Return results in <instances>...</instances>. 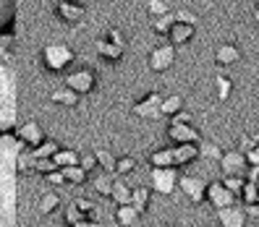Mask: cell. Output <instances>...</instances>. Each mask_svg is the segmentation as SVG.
<instances>
[{
    "label": "cell",
    "instance_id": "obj_1",
    "mask_svg": "<svg viewBox=\"0 0 259 227\" xmlns=\"http://www.w3.org/2000/svg\"><path fill=\"white\" fill-rule=\"evenodd\" d=\"M19 139L0 133V227H16V170Z\"/></svg>",
    "mask_w": 259,
    "mask_h": 227
},
{
    "label": "cell",
    "instance_id": "obj_2",
    "mask_svg": "<svg viewBox=\"0 0 259 227\" xmlns=\"http://www.w3.org/2000/svg\"><path fill=\"white\" fill-rule=\"evenodd\" d=\"M8 44L11 37H0V133L16 126V71Z\"/></svg>",
    "mask_w": 259,
    "mask_h": 227
},
{
    "label": "cell",
    "instance_id": "obj_3",
    "mask_svg": "<svg viewBox=\"0 0 259 227\" xmlns=\"http://www.w3.org/2000/svg\"><path fill=\"white\" fill-rule=\"evenodd\" d=\"M246 167H249V162L241 151H223L220 170H223L225 178H243L246 175Z\"/></svg>",
    "mask_w": 259,
    "mask_h": 227
},
{
    "label": "cell",
    "instance_id": "obj_4",
    "mask_svg": "<svg viewBox=\"0 0 259 227\" xmlns=\"http://www.w3.org/2000/svg\"><path fill=\"white\" fill-rule=\"evenodd\" d=\"M176 183H178V173L173 167H155L152 170V188L157 193H165V196L173 193Z\"/></svg>",
    "mask_w": 259,
    "mask_h": 227
},
{
    "label": "cell",
    "instance_id": "obj_5",
    "mask_svg": "<svg viewBox=\"0 0 259 227\" xmlns=\"http://www.w3.org/2000/svg\"><path fill=\"white\" fill-rule=\"evenodd\" d=\"M207 201L215 206L218 211L220 209H228V206H233V201H236V196L228 191L223 183H209L207 186Z\"/></svg>",
    "mask_w": 259,
    "mask_h": 227
},
{
    "label": "cell",
    "instance_id": "obj_6",
    "mask_svg": "<svg viewBox=\"0 0 259 227\" xmlns=\"http://www.w3.org/2000/svg\"><path fill=\"white\" fill-rule=\"evenodd\" d=\"M178 186L184 188V193L189 196V199L194 201V204H199V201H204L207 199V186L202 183L199 178H194V175H184L178 180Z\"/></svg>",
    "mask_w": 259,
    "mask_h": 227
},
{
    "label": "cell",
    "instance_id": "obj_7",
    "mask_svg": "<svg viewBox=\"0 0 259 227\" xmlns=\"http://www.w3.org/2000/svg\"><path fill=\"white\" fill-rule=\"evenodd\" d=\"M173 58H176L173 47H170V44H162V47L152 50V55H149V68H152V71H167V68L173 66Z\"/></svg>",
    "mask_w": 259,
    "mask_h": 227
},
{
    "label": "cell",
    "instance_id": "obj_8",
    "mask_svg": "<svg viewBox=\"0 0 259 227\" xmlns=\"http://www.w3.org/2000/svg\"><path fill=\"white\" fill-rule=\"evenodd\" d=\"M218 219H220V227H246V214H243L241 206H228V209H220L218 211Z\"/></svg>",
    "mask_w": 259,
    "mask_h": 227
},
{
    "label": "cell",
    "instance_id": "obj_9",
    "mask_svg": "<svg viewBox=\"0 0 259 227\" xmlns=\"http://www.w3.org/2000/svg\"><path fill=\"white\" fill-rule=\"evenodd\" d=\"M167 136L176 141V144H196L199 141V133H196L189 123H176L167 128Z\"/></svg>",
    "mask_w": 259,
    "mask_h": 227
},
{
    "label": "cell",
    "instance_id": "obj_10",
    "mask_svg": "<svg viewBox=\"0 0 259 227\" xmlns=\"http://www.w3.org/2000/svg\"><path fill=\"white\" fill-rule=\"evenodd\" d=\"M136 115H142V118H157L162 112V99L157 94H147L142 102H136V107H134Z\"/></svg>",
    "mask_w": 259,
    "mask_h": 227
},
{
    "label": "cell",
    "instance_id": "obj_11",
    "mask_svg": "<svg viewBox=\"0 0 259 227\" xmlns=\"http://www.w3.org/2000/svg\"><path fill=\"white\" fill-rule=\"evenodd\" d=\"M199 157V146L196 144H176L173 149V164H189Z\"/></svg>",
    "mask_w": 259,
    "mask_h": 227
},
{
    "label": "cell",
    "instance_id": "obj_12",
    "mask_svg": "<svg viewBox=\"0 0 259 227\" xmlns=\"http://www.w3.org/2000/svg\"><path fill=\"white\" fill-rule=\"evenodd\" d=\"M215 60H218V66H233V63L241 60V50L236 47V44H220Z\"/></svg>",
    "mask_w": 259,
    "mask_h": 227
},
{
    "label": "cell",
    "instance_id": "obj_13",
    "mask_svg": "<svg viewBox=\"0 0 259 227\" xmlns=\"http://www.w3.org/2000/svg\"><path fill=\"white\" fill-rule=\"evenodd\" d=\"M191 37H194V24H181V21L173 24V29H170V42L173 44H184Z\"/></svg>",
    "mask_w": 259,
    "mask_h": 227
},
{
    "label": "cell",
    "instance_id": "obj_14",
    "mask_svg": "<svg viewBox=\"0 0 259 227\" xmlns=\"http://www.w3.org/2000/svg\"><path fill=\"white\" fill-rule=\"evenodd\" d=\"M149 159H152V167H176L173 164V149H157Z\"/></svg>",
    "mask_w": 259,
    "mask_h": 227
},
{
    "label": "cell",
    "instance_id": "obj_15",
    "mask_svg": "<svg viewBox=\"0 0 259 227\" xmlns=\"http://www.w3.org/2000/svg\"><path fill=\"white\" fill-rule=\"evenodd\" d=\"M131 206L139 211V214H142V211H147V206H149V191L147 188H136L131 193Z\"/></svg>",
    "mask_w": 259,
    "mask_h": 227
},
{
    "label": "cell",
    "instance_id": "obj_16",
    "mask_svg": "<svg viewBox=\"0 0 259 227\" xmlns=\"http://www.w3.org/2000/svg\"><path fill=\"white\" fill-rule=\"evenodd\" d=\"M13 13H16V0H0V29L13 19Z\"/></svg>",
    "mask_w": 259,
    "mask_h": 227
},
{
    "label": "cell",
    "instance_id": "obj_17",
    "mask_svg": "<svg viewBox=\"0 0 259 227\" xmlns=\"http://www.w3.org/2000/svg\"><path fill=\"white\" fill-rule=\"evenodd\" d=\"M131 193H134V191H128L123 183H113V193H110V196H113L120 206H126V204H131Z\"/></svg>",
    "mask_w": 259,
    "mask_h": 227
},
{
    "label": "cell",
    "instance_id": "obj_18",
    "mask_svg": "<svg viewBox=\"0 0 259 227\" xmlns=\"http://www.w3.org/2000/svg\"><path fill=\"white\" fill-rule=\"evenodd\" d=\"M71 84L79 89V92H89V89L95 86V76L92 73H79V76H73Z\"/></svg>",
    "mask_w": 259,
    "mask_h": 227
},
{
    "label": "cell",
    "instance_id": "obj_19",
    "mask_svg": "<svg viewBox=\"0 0 259 227\" xmlns=\"http://www.w3.org/2000/svg\"><path fill=\"white\" fill-rule=\"evenodd\" d=\"M48 58L53 60L55 68H60L63 63H68V60H71V52L66 47H53V50H48Z\"/></svg>",
    "mask_w": 259,
    "mask_h": 227
},
{
    "label": "cell",
    "instance_id": "obj_20",
    "mask_svg": "<svg viewBox=\"0 0 259 227\" xmlns=\"http://www.w3.org/2000/svg\"><path fill=\"white\" fill-rule=\"evenodd\" d=\"M136 217H139V211H136L131 204H126V206L118 209V222H120V224H134Z\"/></svg>",
    "mask_w": 259,
    "mask_h": 227
},
{
    "label": "cell",
    "instance_id": "obj_21",
    "mask_svg": "<svg viewBox=\"0 0 259 227\" xmlns=\"http://www.w3.org/2000/svg\"><path fill=\"white\" fill-rule=\"evenodd\" d=\"M199 154H202V157H209V159H220V157H223V151H220L218 144L204 141V144H199Z\"/></svg>",
    "mask_w": 259,
    "mask_h": 227
},
{
    "label": "cell",
    "instance_id": "obj_22",
    "mask_svg": "<svg viewBox=\"0 0 259 227\" xmlns=\"http://www.w3.org/2000/svg\"><path fill=\"white\" fill-rule=\"evenodd\" d=\"M241 196H243V204H256V199H259V188H256V183H243V191H241Z\"/></svg>",
    "mask_w": 259,
    "mask_h": 227
},
{
    "label": "cell",
    "instance_id": "obj_23",
    "mask_svg": "<svg viewBox=\"0 0 259 227\" xmlns=\"http://www.w3.org/2000/svg\"><path fill=\"white\" fill-rule=\"evenodd\" d=\"M173 24H176V16H160L157 21H155V32H160V34H170V29H173Z\"/></svg>",
    "mask_w": 259,
    "mask_h": 227
},
{
    "label": "cell",
    "instance_id": "obj_24",
    "mask_svg": "<svg viewBox=\"0 0 259 227\" xmlns=\"http://www.w3.org/2000/svg\"><path fill=\"white\" fill-rule=\"evenodd\" d=\"M181 104H184V99H181V97H167V99L162 102V112L178 115V112H181Z\"/></svg>",
    "mask_w": 259,
    "mask_h": 227
},
{
    "label": "cell",
    "instance_id": "obj_25",
    "mask_svg": "<svg viewBox=\"0 0 259 227\" xmlns=\"http://www.w3.org/2000/svg\"><path fill=\"white\" fill-rule=\"evenodd\" d=\"M231 89H233L231 79H228V76H218V97L228 99V97H231Z\"/></svg>",
    "mask_w": 259,
    "mask_h": 227
},
{
    "label": "cell",
    "instance_id": "obj_26",
    "mask_svg": "<svg viewBox=\"0 0 259 227\" xmlns=\"http://www.w3.org/2000/svg\"><path fill=\"white\" fill-rule=\"evenodd\" d=\"M243 183H246L243 178H225V180H223V186H225L228 191H231L233 196H238V193L243 191Z\"/></svg>",
    "mask_w": 259,
    "mask_h": 227
},
{
    "label": "cell",
    "instance_id": "obj_27",
    "mask_svg": "<svg viewBox=\"0 0 259 227\" xmlns=\"http://www.w3.org/2000/svg\"><path fill=\"white\" fill-rule=\"evenodd\" d=\"M134 167H136V162H134L131 157H120V159L115 162V170H118V173H131Z\"/></svg>",
    "mask_w": 259,
    "mask_h": 227
},
{
    "label": "cell",
    "instance_id": "obj_28",
    "mask_svg": "<svg viewBox=\"0 0 259 227\" xmlns=\"http://www.w3.org/2000/svg\"><path fill=\"white\" fill-rule=\"evenodd\" d=\"M149 13L152 16H165V3L162 0H149Z\"/></svg>",
    "mask_w": 259,
    "mask_h": 227
},
{
    "label": "cell",
    "instance_id": "obj_29",
    "mask_svg": "<svg viewBox=\"0 0 259 227\" xmlns=\"http://www.w3.org/2000/svg\"><path fill=\"white\" fill-rule=\"evenodd\" d=\"M243 157H246V162H249V164H259V144H256L254 149H249Z\"/></svg>",
    "mask_w": 259,
    "mask_h": 227
},
{
    "label": "cell",
    "instance_id": "obj_30",
    "mask_svg": "<svg viewBox=\"0 0 259 227\" xmlns=\"http://www.w3.org/2000/svg\"><path fill=\"white\" fill-rule=\"evenodd\" d=\"M246 180H249V183H256V180H259V164H249V167H246Z\"/></svg>",
    "mask_w": 259,
    "mask_h": 227
},
{
    "label": "cell",
    "instance_id": "obj_31",
    "mask_svg": "<svg viewBox=\"0 0 259 227\" xmlns=\"http://www.w3.org/2000/svg\"><path fill=\"white\" fill-rule=\"evenodd\" d=\"M243 214L259 219V204H246V206H243Z\"/></svg>",
    "mask_w": 259,
    "mask_h": 227
},
{
    "label": "cell",
    "instance_id": "obj_32",
    "mask_svg": "<svg viewBox=\"0 0 259 227\" xmlns=\"http://www.w3.org/2000/svg\"><path fill=\"white\" fill-rule=\"evenodd\" d=\"M254 21H256V26H259V8H256V13H254Z\"/></svg>",
    "mask_w": 259,
    "mask_h": 227
},
{
    "label": "cell",
    "instance_id": "obj_33",
    "mask_svg": "<svg viewBox=\"0 0 259 227\" xmlns=\"http://www.w3.org/2000/svg\"><path fill=\"white\" fill-rule=\"evenodd\" d=\"M254 139H256V144H259V128H256V136H254Z\"/></svg>",
    "mask_w": 259,
    "mask_h": 227
},
{
    "label": "cell",
    "instance_id": "obj_34",
    "mask_svg": "<svg viewBox=\"0 0 259 227\" xmlns=\"http://www.w3.org/2000/svg\"><path fill=\"white\" fill-rule=\"evenodd\" d=\"M167 227H178V224H167Z\"/></svg>",
    "mask_w": 259,
    "mask_h": 227
},
{
    "label": "cell",
    "instance_id": "obj_35",
    "mask_svg": "<svg viewBox=\"0 0 259 227\" xmlns=\"http://www.w3.org/2000/svg\"><path fill=\"white\" fill-rule=\"evenodd\" d=\"M256 188H259V180H256Z\"/></svg>",
    "mask_w": 259,
    "mask_h": 227
},
{
    "label": "cell",
    "instance_id": "obj_36",
    "mask_svg": "<svg viewBox=\"0 0 259 227\" xmlns=\"http://www.w3.org/2000/svg\"><path fill=\"white\" fill-rule=\"evenodd\" d=\"M256 204H259V199H256Z\"/></svg>",
    "mask_w": 259,
    "mask_h": 227
},
{
    "label": "cell",
    "instance_id": "obj_37",
    "mask_svg": "<svg viewBox=\"0 0 259 227\" xmlns=\"http://www.w3.org/2000/svg\"><path fill=\"white\" fill-rule=\"evenodd\" d=\"M256 227H259V222H256Z\"/></svg>",
    "mask_w": 259,
    "mask_h": 227
}]
</instances>
